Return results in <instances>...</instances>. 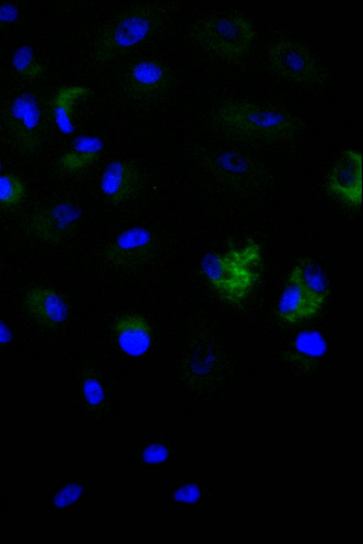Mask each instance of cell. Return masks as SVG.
Masks as SVG:
<instances>
[{"label": "cell", "instance_id": "cell-1", "mask_svg": "<svg viewBox=\"0 0 363 544\" xmlns=\"http://www.w3.org/2000/svg\"><path fill=\"white\" fill-rule=\"evenodd\" d=\"M203 274L218 295L233 305L242 304L259 281L262 267L259 243L244 245L223 253H208L201 263Z\"/></svg>", "mask_w": 363, "mask_h": 544}, {"label": "cell", "instance_id": "cell-2", "mask_svg": "<svg viewBox=\"0 0 363 544\" xmlns=\"http://www.w3.org/2000/svg\"><path fill=\"white\" fill-rule=\"evenodd\" d=\"M164 19L162 7L155 4L138 3L123 8L96 35L92 62L103 65L123 56L158 30Z\"/></svg>", "mask_w": 363, "mask_h": 544}, {"label": "cell", "instance_id": "cell-3", "mask_svg": "<svg viewBox=\"0 0 363 544\" xmlns=\"http://www.w3.org/2000/svg\"><path fill=\"white\" fill-rule=\"evenodd\" d=\"M213 119L228 133L266 142L291 137L299 128V122L288 114L240 100L221 103Z\"/></svg>", "mask_w": 363, "mask_h": 544}, {"label": "cell", "instance_id": "cell-4", "mask_svg": "<svg viewBox=\"0 0 363 544\" xmlns=\"http://www.w3.org/2000/svg\"><path fill=\"white\" fill-rule=\"evenodd\" d=\"M189 40L201 49L227 60L238 61L249 52L255 38L252 22L240 14L213 16L194 22Z\"/></svg>", "mask_w": 363, "mask_h": 544}, {"label": "cell", "instance_id": "cell-5", "mask_svg": "<svg viewBox=\"0 0 363 544\" xmlns=\"http://www.w3.org/2000/svg\"><path fill=\"white\" fill-rule=\"evenodd\" d=\"M9 130L17 148L23 153L37 152L46 130V110L42 100L33 92L15 97L6 117Z\"/></svg>", "mask_w": 363, "mask_h": 544}, {"label": "cell", "instance_id": "cell-6", "mask_svg": "<svg viewBox=\"0 0 363 544\" xmlns=\"http://www.w3.org/2000/svg\"><path fill=\"white\" fill-rule=\"evenodd\" d=\"M267 60L272 72L286 81L306 86L321 81V72L311 52L295 40L285 38L273 43Z\"/></svg>", "mask_w": 363, "mask_h": 544}, {"label": "cell", "instance_id": "cell-7", "mask_svg": "<svg viewBox=\"0 0 363 544\" xmlns=\"http://www.w3.org/2000/svg\"><path fill=\"white\" fill-rule=\"evenodd\" d=\"M82 217L76 205L60 201L33 209L24 220L26 230L35 238L51 244H59L74 232Z\"/></svg>", "mask_w": 363, "mask_h": 544}, {"label": "cell", "instance_id": "cell-8", "mask_svg": "<svg viewBox=\"0 0 363 544\" xmlns=\"http://www.w3.org/2000/svg\"><path fill=\"white\" fill-rule=\"evenodd\" d=\"M172 81V74L163 63L155 59H143L128 68L121 87L129 99L141 103H151L167 96Z\"/></svg>", "mask_w": 363, "mask_h": 544}, {"label": "cell", "instance_id": "cell-9", "mask_svg": "<svg viewBox=\"0 0 363 544\" xmlns=\"http://www.w3.org/2000/svg\"><path fill=\"white\" fill-rule=\"evenodd\" d=\"M158 249L159 242L152 232L145 227H133L123 231L108 244L103 255L117 268L131 271L147 264Z\"/></svg>", "mask_w": 363, "mask_h": 544}, {"label": "cell", "instance_id": "cell-10", "mask_svg": "<svg viewBox=\"0 0 363 544\" xmlns=\"http://www.w3.org/2000/svg\"><path fill=\"white\" fill-rule=\"evenodd\" d=\"M143 181L142 174L135 165L116 160L105 167L101 178V190L110 203L118 205L138 196Z\"/></svg>", "mask_w": 363, "mask_h": 544}, {"label": "cell", "instance_id": "cell-11", "mask_svg": "<svg viewBox=\"0 0 363 544\" xmlns=\"http://www.w3.org/2000/svg\"><path fill=\"white\" fill-rule=\"evenodd\" d=\"M362 154L347 149L332 169L328 189L347 204L358 207L362 204Z\"/></svg>", "mask_w": 363, "mask_h": 544}, {"label": "cell", "instance_id": "cell-12", "mask_svg": "<svg viewBox=\"0 0 363 544\" xmlns=\"http://www.w3.org/2000/svg\"><path fill=\"white\" fill-rule=\"evenodd\" d=\"M23 305L28 316L46 327H56L63 323L68 309L62 297L53 288L34 286L25 294Z\"/></svg>", "mask_w": 363, "mask_h": 544}, {"label": "cell", "instance_id": "cell-13", "mask_svg": "<svg viewBox=\"0 0 363 544\" xmlns=\"http://www.w3.org/2000/svg\"><path fill=\"white\" fill-rule=\"evenodd\" d=\"M113 328L120 348L127 355L141 356L150 348L152 330L144 316L136 314L121 316Z\"/></svg>", "mask_w": 363, "mask_h": 544}, {"label": "cell", "instance_id": "cell-14", "mask_svg": "<svg viewBox=\"0 0 363 544\" xmlns=\"http://www.w3.org/2000/svg\"><path fill=\"white\" fill-rule=\"evenodd\" d=\"M320 310L291 271L279 300V318L286 324H296L314 317Z\"/></svg>", "mask_w": 363, "mask_h": 544}, {"label": "cell", "instance_id": "cell-15", "mask_svg": "<svg viewBox=\"0 0 363 544\" xmlns=\"http://www.w3.org/2000/svg\"><path fill=\"white\" fill-rule=\"evenodd\" d=\"M92 93L89 87L80 84L64 86L54 93L50 101V112L56 127L62 133L71 135L74 132L76 107Z\"/></svg>", "mask_w": 363, "mask_h": 544}, {"label": "cell", "instance_id": "cell-16", "mask_svg": "<svg viewBox=\"0 0 363 544\" xmlns=\"http://www.w3.org/2000/svg\"><path fill=\"white\" fill-rule=\"evenodd\" d=\"M104 146L103 140L97 136H77L73 140L69 149L59 157L57 166L67 174L79 173L91 166L99 159Z\"/></svg>", "mask_w": 363, "mask_h": 544}, {"label": "cell", "instance_id": "cell-17", "mask_svg": "<svg viewBox=\"0 0 363 544\" xmlns=\"http://www.w3.org/2000/svg\"><path fill=\"white\" fill-rule=\"evenodd\" d=\"M299 284L321 309L329 294L328 280L321 268L312 259H300L291 271Z\"/></svg>", "mask_w": 363, "mask_h": 544}, {"label": "cell", "instance_id": "cell-18", "mask_svg": "<svg viewBox=\"0 0 363 544\" xmlns=\"http://www.w3.org/2000/svg\"><path fill=\"white\" fill-rule=\"evenodd\" d=\"M326 350V344L322 335L315 331L306 330L296 337L293 349V358L298 363H315Z\"/></svg>", "mask_w": 363, "mask_h": 544}, {"label": "cell", "instance_id": "cell-19", "mask_svg": "<svg viewBox=\"0 0 363 544\" xmlns=\"http://www.w3.org/2000/svg\"><path fill=\"white\" fill-rule=\"evenodd\" d=\"M11 64L17 74L24 79H37L45 73L43 64L37 58L32 47L27 45L16 49L12 55Z\"/></svg>", "mask_w": 363, "mask_h": 544}, {"label": "cell", "instance_id": "cell-20", "mask_svg": "<svg viewBox=\"0 0 363 544\" xmlns=\"http://www.w3.org/2000/svg\"><path fill=\"white\" fill-rule=\"evenodd\" d=\"M208 164L216 171L240 175L248 171L250 163L247 159L240 154L223 151L210 157Z\"/></svg>", "mask_w": 363, "mask_h": 544}, {"label": "cell", "instance_id": "cell-21", "mask_svg": "<svg viewBox=\"0 0 363 544\" xmlns=\"http://www.w3.org/2000/svg\"><path fill=\"white\" fill-rule=\"evenodd\" d=\"M26 193L24 181L13 174L0 175V204L12 207L19 204Z\"/></svg>", "mask_w": 363, "mask_h": 544}, {"label": "cell", "instance_id": "cell-22", "mask_svg": "<svg viewBox=\"0 0 363 544\" xmlns=\"http://www.w3.org/2000/svg\"><path fill=\"white\" fill-rule=\"evenodd\" d=\"M83 392L86 401L92 405L99 404L104 397L102 386L94 378H90L84 382Z\"/></svg>", "mask_w": 363, "mask_h": 544}, {"label": "cell", "instance_id": "cell-23", "mask_svg": "<svg viewBox=\"0 0 363 544\" xmlns=\"http://www.w3.org/2000/svg\"><path fill=\"white\" fill-rule=\"evenodd\" d=\"M81 492L82 487L79 485L76 484L67 485L56 494L54 503L58 507L65 506L77 500Z\"/></svg>", "mask_w": 363, "mask_h": 544}, {"label": "cell", "instance_id": "cell-24", "mask_svg": "<svg viewBox=\"0 0 363 544\" xmlns=\"http://www.w3.org/2000/svg\"><path fill=\"white\" fill-rule=\"evenodd\" d=\"M167 453V450L163 446L152 444L144 450L143 458L147 463H155L164 460Z\"/></svg>", "mask_w": 363, "mask_h": 544}, {"label": "cell", "instance_id": "cell-25", "mask_svg": "<svg viewBox=\"0 0 363 544\" xmlns=\"http://www.w3.org/2000/svg\"><path fill=\"white\" fill-rule=\"evenodd\" d=\"M18 17V10L11 4H0V23L9 24L15 22Z\"/></svg>", "mask_w": 363, "mask_h": 544}, {"label": "cell", "instance_id": "cell-26", "mask_svg": "<svg viewBox=\"0 0 363 544\" xmlns=\"http://www.w3.org/2000/svg\"><path fill=\"white\" fill-rule=\"evenodd\" d=\"M199 497V489L194 485H186L179 489L175 494L176 499L185 502H194Z\"/></svg>", "mask_w": 363, "mask_h": 544}, {"label": "cell", "instance_id": "cell-27", "mask_svg": "<svg viewBox=\"0 0 363 544\" xmlns=\"http://www.w3.org/2000/svg\"><path fill=\"white\" fill-rule=\"evenodd\" d=\"M12 339L13 334L9 327L0 319V346L10 343Z\"/></svg>", "mask_w": 363, "mask_h": 544}, {"label": "cell", "instance_id": "cell-28", "mask_svg": "<svg viewBox=\"0 0 363 544\" xmlns=\"http://www.w3.org/2000/svg\"><path fill=\"white\" fill-rule=\"evenodd\" d=\"M1 164L0 163V175H1Z\"/></svg>", "mask_w": 363, "mask_h": 544}]
</instances>
